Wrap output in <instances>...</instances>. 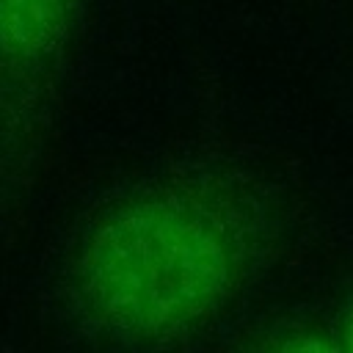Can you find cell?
I'll list each match as a JSON object with an SVG mask.
<instances>
[{
	"mask_svg": "<svg viewBox=\"0 0 353 353\" xmlns=\"http://www.w3.org/2000/svg\"><path fill=\"white\" fill-rule=\"evenodd\" d=\"M262 245L254 199L218 174L157 179L83 232L69 292L99 334L160 345L201 331L245 287Z\"/></svg>",
	"mask_w": 353,
	"mask_h": 353,
	"instance_id": "6da1fadb",
	"label": "cell"
},
{
	"mask_svg": "<svg viewBox=\"0 0 353 353\" xmlns=\"http://www.w3.org/2000/svg\"><path fill=\"white\" fill-rule=\"evenodd\" d=\"M80 0H0V47L8 80L41 74L63 50Z\"/></svg>",
	"mask_w": 353,
	"mask_h": 353,
	"instance_id": "7a4b0ae2",
	"label": "cell"
},
{
	"mask_svg": "<svg viewBox=\"0 0 353 353\" xmlns=\"http://www.w3.org/2000/svg\"><path fill=\"white\" fill-rule=\"evenodd\" d=\"M336 347L353 350V306L345 309V314L339 317V325H336Z\"/></svg>",
	"mask_w": 353,
	"mask_h": 353,
	"instance_id": "3957f363",
	"label": "cell"
}]
</instances>
